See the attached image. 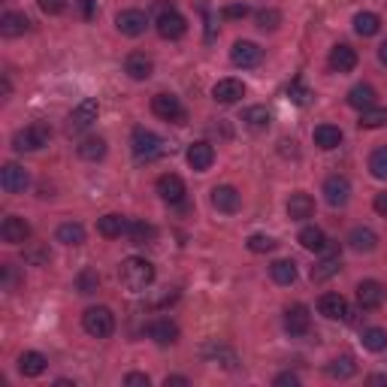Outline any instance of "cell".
Returning <instances> with one entry per match:
<instances>
[{
  "mask_svg": "<svg viewBox=\"0 0 387 387\" xmlns=\"http://www.w3.org/2000/svg\"><path fill=\"white\" fill-rule=\"evenodd\" d=\"M118 278H121V285H125L127 291L139 294V291H145V287L154 282V267L145 258H127V260H121Z\"/></svg>",
  "mask_w": 387,
  "mask_h": 387,
  "instance_id": "cell-1",
  "label": "cell"
},
{
  "mask_svg": "<svg viewBox=\"0 0 387 387\" xmlns=\"http://www.w3.org/2000/svg\"><path fill=\"white\" fill-rule=\"evenodd\" d=\"M130 148H134V158L136 161H145V163H152V161H158L167 154V143L158 136V134H152V130H145V127H136L134 130V136H130Z\"/></svg>",
  "mask_w": 387,
  "mask_h": 387,
  "instance_id": "cell-2",
  "label": "cell"
},
{
  "mask_svg": "<svg viewBox=\"0 0 387 387\" xmlns=\"http://www.w3.org/2000/svg\"><path fill=\"white\" fill-rule=\"evenodd\" d=\"M82 327H85V333L94 336V339H106V336H112V330H115V315L106 306H91L82 315Z\"/></svg>",
  "mask_w": 387,
  "mask_h": 387,
  "instance_id": "cell-3",
  "label": "cell"
},
{
  "mask_svg": "<svg viewBox=\"0 0 387 387\" xmlns=\"http://www.w3.org/2000/svg\"><path fill=\"white\" fill-rule=\"evenodd\" d=\"M48 139H52V127L43 125V121H34V125H28L12 136V145L15 152H37V148L48 145Z\"/></svg>",
  "mask_w": 387,
  "mask_h": 387,
  "instance_id": "cell-4",
  "label": "cell"
},
{
  "mask_svg": "<svg viewBox=\"0 0 387 387\" xmlns=\"http://www.w3.org/2000/svg\"><path fill=\"white\" fill-rule=\"evenodd\" d=\"M154 10H158V21H154V24H158V34H161L163 39H179V37H185L188 21L176 12V6H172V3H158Z\"/></svg>",
  "mask_w": 387,
  "mask_h": 387,
  "instance_id": "cell-5",
  "label": "cell"
},
{
  "mask_svg": "<svg viewBox=\"0 0 387 387\" xmlns=\"http://www.w3.org/2000/svg\"><path fill=\"white\" fill-rule=\"evenodd\" d=\"M152 112L163 121H172V125H182L185 121V109L179 103L176 94H154L152 97Z\"/></svg>",
  "mask_w": 387,
  "mask_h": 387,
  "instance_id": "cell-6",
  "label": "cell"
},
{
  "mask_svg": "<svg viewBox=\"0 0 387 387\" xmlns=\"http://www.w3.org/2000/svg\"><path fill=\"white\" fill-rule=\"evenodd\" d=\"M230 61L242 70H251L263 61V48L258 43H249V39H240V43H233V48H230Z\"/></svg>",
  "mask_w": 387,
  "mask_h": 387,
  "instance_id": "cell-7",
  "label": "cell"
},
{
  "mask_svg": "<svg viewBox=\"0 0 387 387\" xmlns=\"http://www.w3.org/2000/svg\"><path fill=\"white\" fill-rule=\"evenodd\" d=\"M212 206L218 212H224V215H233L242 206V194L233 185H218V188H212Z\"/></svg>",
  "mask_w": 387,
  "mask_h": 387,
  "instance_id": "cell-8",
  "label": "cell"
},
{
  "mask_svg": "<svg viewBox=\"0 0 387 387\" xmlns=\"http://www.w3.org/2000/svg\"><path fill=\"white\" fill-rule=\"evenodd\" d=\"M115 24H118V30L125 37H143L148 28V15L143 10H121Z\"/></svg>",
  "mask_w": 387,
  "mask_h": 387,
  "instance_id": "cell-9",
  "label": "cell"
},
{
  "mask_svg": "<svg viewBox=\"0 0 387 387\" xmlns=\"http://www.w3.org/2000/svg\"><path fill=\"white\" fill-rule=\"evenodd\" d=\"M318 312L330 321H348L351 318V309H348V300L342 294H324L318 300Z\"/></svg>",
  "mask_w": 387,
  "mask_h": 387,
  "instance_id": "cell-10",
  "label": "cell"
},
{
  "mask_svg": "<svg viewBox=\"0 0 387 387\" xmlns=\"http://www.w3.org/2000/svg\"><path fill=\"white\" fill-rule=\"evenodd\" d=\"M97 112H100V106H97V100L94 97H85V100H82L76 109L70 112V130H88L97 121Z\"/></svg>",
  "mask_w": 387,
  "mask_h": 387,
  "instance_id": "cell-11",
  "label": "cell"
},
{
  "mask_svg": "<svg viewBox=\"0 0 387 387\" xmlns=\"http://www.w3.org/2000/svg\"><path fill=\"white\" fill-rule=\"evenodd\" d=\"M154 188H158L161 200H163V203H170V206L182 203V200H185V194H188V191H185V182L176 176V172H167V176H161Z\"/></svg>",
  "mask_w": 387,
  "mask_h": 387,
  "instance_id": "cell-12",
  "label": "cell"
},
{
  "mask_svg": "<svg viewBox=\"0 0 387 387\" xmlns=\"http://www.w3.org/2000/svg\"><path fill=\"white\" fill-rule=\"evenodd\" d=\"M0 185H3L6 194H21L24 188L30 185V176L24 167H19V163H6L3 172H0Z\"/></svg>",
  "mask_w": 387,
  "mask_h": 387,
  "instance_id": "cell-13",
  "label": "cell"
},
{
  "mask_svg": "<svg viewBox=\"0 0 387 387\" xmlns=\"http://www.w3.org/2000/svg\"><path fill=\"white\" fill-rule=\"evenodd\" d=\"M309 327H312V315L303 303H296V306H291L285 312V330L291 336H306Z\"/></svg>",
  "mask_w": 387,
  "mask_h": 387,
  "instance_id": "cell-14",
  "label": "cell"
},
{
  "mask_svg": "<svg viewBox=\"0 0 387 387\" xmlns=\"http://www.w3.org/2000/svg\"><path fill=\"white\" fill-rule=\"evenodd\" d=\"M0 236H3V242H10V245H21V242L30 240V224L19 215H10L3 221V227H0Z\"/></svg>",
  "mask_w": 387,
  "mask_h": 387,
  "instance_id": "cell-15",
  "label": "cell"
},
{
  "mask_svg": "<svg viewBox=\"0 0 387 387\" xmlns=\"http://www.w3.org/2000/svg\"><path fill=\"white\" fill-rule=\"evenodd\" d=\"M357 303H360V309H366V312H372L378 309L384 303V285L381 282H360L357 285Z\"/></svg>",
  "mask_w": 387,
  "mask_h": 387,
  "instance_id": "cell-16",
  "label": "cell"
},
{
  "mask_svg": "<svg viewBox=\"0 0 387 387\" xmlns=\"http://www.w3.org/2000/svg\"><path fill=\"white\" fill-rule=\"evenodd\" d=\"M342 269V258H339V249L336 245H330V251H327V258L321 260V263H315L312 267V282H327V278H333L336 273Z\"/></svg>",
  "mask_w": 387,
  "mask_h": 387,
  "instance_id": "cell-17",
  "label": "cell"
},
{
  "mask_svg": "<svg viewBox=\"0 0 387 387\" xmlns=\"http://www.w3.org/2000/svg\"><path fill=\"white\" fill-rule=\"evenodd\" d=\"M203 357L212 360V363H221L224 369H236V366H240V357H236V351L230 348V345H224V342H209L203 348Z\"/></svg>",
  "mask_w": 387,
  "mask_h": 387,
  "instance_id": "cell-18",
  "label": "cell"
},
{
  "mask_svg": "<svg viewBox=\"0 0 387 387\" xmlns=\"http://www.w3.org/2000/svg\"><path fill=\"white\" fill-rule=\"evenodd\" d=\"M324 197L330 206H345L351 200V182L345 176H330L324 182Z\"/></svg>",
  "mask_w": 387,
  "mask_h": 387,
  "instance_id": "cell-19",
  "label": "cell"
},
{
  "mask_svg": "<svg viewBox=\"0 0 387 387\" xmlns=\"http://www.w3.org/2000/svg\"><path fill=\"white\" fill-rule=\"evenodd\" d=\"M212 97H215L218 103H240L245 97V85L240 79H221L215 82V88H212Z\"/></svg>",
  "mask_w": 387,
  "mask_h": 387,
  "instance_id": "cell-20",
  "label": "cell"
},
{
  "mask_svg": "<svg viewBox=\"0 0 387 387\" xmlns=\"http://www.w3.org/2000/svg\"><path fill=\"white\" fill-rule=\"evenodd\" d=\"M125 73L136 82H145L154 73V61L145 52H134V55H127V61H125Z\"/></svg>",
  "mask_w": 387,
  "mask_h": 387,
  "instance_id": "cell-21",
  "label": "cell"
},
{
  "mask_svg": "<svg viewBox=\"0 0 387 387\" xmlns=\"http://www.w3.org/2000/svg\"><path fill=\"white\" fill-rule=\"evenodd\" d=\"M312 215H315V200H312L309 194H303V191L291 194V200H287V218L291 221H306Z\"/></svg>",
  "mask_w": 387,
  "mask_h": 387,
  "instance_id": "cell-22",
  "label": "cell"
},
{
  "mask_svg": "<svg viewBox=\"0 0 387 387\" xmlns=\"http://www.w3.org/2000/svg\"><path fill=\"white\" fill-rule=\"evenodd\" d=\"M188 163H191V170L206 172L212 163H215V148H212L209 143H194L191 148H188Z\"/></svg>",
  "mask_w": 387,
  "mask_h": 387,
  "instance_id": "cell-23",
  "label": "cell"
},
{
  "mask_svg": "<svg viewBox=\"0 0 387 387\" xmlns=\"http://www.w3.org/2000/svg\"><path fill=\"white\" fill-rule=\"evenodd\" d=\"M148 339H154L158 345H176L179 342V327L170 318H158L154 324H148Z\"/></svg>",
  "mask_w": 387,
  "mask_h": 387,
  "instance_id": "cell-24",
  "label": "cell"
},
{
  "mask_svg": "<svg viewBox=\"0 0 387 387\" xmlns=\"http://www.w3.org/2000/svg\"><path fill=\"white\" fill-rule=\"evenodd\" d=\"M330 67H333L336 73H351L354 67H357V52H354L351 46H345V43L333 46V52H330Z\"/></svg>",
  "mask_w": 387,
  "mask_h": 387,
  "instance_id": "cell-25",
  "label": "cell"
},
{
  "mask_svg": "<svg viewBox=\"0 0 387 387\" xmlns=\"http://www.w3.org/2000/svg\"><path fill=\"white\" fill-rule=\"evenodd\" d=\"M30 30V21L24 12H3V19H0V34L3 37H21Z\"/></svg>",
  "mask_w": 387,
  "mask_h": 387,
  "instance_id": "cell-26",
  "label": "cell"
},
{
  "mask_svg": "<svg viewBox=\"0 0 387 387\" xmlns=\"http://www.w3.org/2000/svg\"><path fill=\"white\" fill-rule=\"evenodd\" d=\"M348 245L360 254H369V251H375L378 236H375V230H369V227H354L348 233Z\"/></svg>",
  "mask_w": 387,
  "mask_h": 387,
  "instance_id": "cell-27",
  "label": "cell"
},
{
  "mask_svg": "<svg viewBox=\"0 0 387 387\" xmlns=\"http://www.w3.org/2000/svg\"><path fill=\"white\" fill-rule=\"evenodd\" d=\"M46 366H48V360H46L39 351H24L21 357H19V372H21V375H28V378L43 375V372H46Z\"/></svg>",
  "mask_w": 387,
  "mask_h": 387,
  "instance_id": "cell-28",
  "label": "cell"
},
{
  "mask_svg": "<svg viewBox=\"0 0 387 387\" xmlns=\"http://www.w3.org/2000/svg\"><path fill=\"white\" fill-rule=\"evenodd\" d=\"M127 224L130 221H125L121 215H103L97 221V233H100L103 240H118L121 233H127Z\"/></svg>",
  "mask_w": 387,
  "mask_h": 387,
  "instance_id": "cell-29",
  "label": "cell"
},
{
  "mask_svg": "<svg viewBox=\"0 0 387 387\" xmlns=\"http://www.w3.org/2000/svg\"><path fill=\"white\" fill-rule=\"evenodd\" d=\"M315 145L330 152V148H339L342 145V130L336 125H318L315 127Z\"/></svg>",
  "mask_w": 387,
  "mask_h": 387,
  "instance_id": "cell-30",
  "label": "cell"
},
{
  "mask_svg": "<svg viewBox=\"0 0 387 387\" xmlns=\"http://www.w3.org/2000/svg\"><path fill=\"white\" fill-rule=\"evenodd\" d=\"M127 236L134 245H148V242L158 240V230H154V224H148V221H130Z\"/></svg>",
  "mask_w": 387,
  "mask_h": 387,
  "instance_id": "cell-31",
  "label": "cell"
},
{
  "mask_svg": "<svg viewBox=\"0 0 387 387\" xmlns=\"http://www.w3.org/2000/svg\"><path fill=\"white\" fill-rule=\"evenodd\" d=\"M375 97L378 94H375L372 85H354L348 91V103L354 106V109L363 112V109H372V106H375Z\"/></svg>",
  "mask_w": 387,
  "mask_h": 387,
  "instance_id": "cell-32",
  "label": "cell"
},
{
  "mask_svg": "<svg viewBox=\"0 0 387 387\" xmlns=\"http://www.w3.org/2000/svg\"><path fill=\"white\" fill-rule=\"evenodd\" d=\"M76 152H79L82 161H100L103 154H106V139L103 136H85L79 143Z\"/></svg>",
  "mask_w": 387,
  "mask_h": 387,
  "instance_id": "cell-33",
  "label": "cell"
},
{
  "mask_svg": "<svg viewBox=\"0 0 387 387\" xmlns=\"http://www.w3.org/2000/svg\"><path fill=\"white\" fill-rule=\"evenodd\" d=\"M242 121H245V127L254 130V134H260V130H267L269 127V112H267V106H249L242 115Z\"/></svg>",
  "mask_w": 387,
  "mask_h": 387,
  "instance_id": "cell-34",
  "label": "cell"
},
{
  "mask_svg": "<svg viewBox=\"0 0 387 387\" xmlns=\"http://www.w3.org/2000/svg\"><path fill=\"white\" fill-rule=\"evenodd\" d=\"M55 240L64 242V245H82V242H85V227L76 224V221H67V224L57 227Z\"/></svg>",
  "mask_w": 387,
  "mask_h": 387,
  "instance_id": "cell-35",
  "label": "cell"
},
{
  "mask_svg": "<svg viewBox=\"0 0 387 387\" xmlns=\"http://www.w3.org/2000/svg\"><path fill=\"white\" fill-rule=\"evenodd\" d=\"M300 245L306 251H324L327 249V236L321 227H303L300 230Z\"/></svg>",
  "mask_w": 387,
  "mask_h": 387,
  "instance_id": "cell-36",
  "label": "cell"
},
{
  "mask_svg": "<svg viewBox=\"0 0 387 387\" xmlns=\"http://www.w3.org/2000/svg\"><path fill=\"white\" fill-rule=\"evenodd\" d=\"M354 30H357L360 37H375L378 30H381V19H378L375 12H357L354 15Z\"/></svg>",
  "mask_w": 387,
  "mask_h": 387,
  "instance_id": "cell-37",
  "label": "cell"
},
{
  "mask_svg": "<svg viewBox=\"0 0 387 387\" xmlns=\"http://www.w3.org/2000/svg\"><path fill=\"white\" fill-rule=\"evenodd\" d=\"M269 276H273L276 285H294L296 282V263L294 260H276L269 267Z\"/></svg>",
  "mask_w": 387,
  "mask_h": 387,
  "instance_id": "cell-38",
  "label": "cell"
},
{
  "mask_svg": "<svg viewBox=\"0 0 387 387\" xmlns=\"http://www.w3.org/2000/svg\"><path fill=\"white\" fill-rule=\"evenodd\" d=\"M360 342H363V348H366V351L378 354V351H384V348H387V333L381 330V327H366L363 336H360Z\"/></svg>",
  "mask_w": 387,
  "mask_h": 387,
  "instance_id": "cell-39",
  "label": "cell"
},
{
  "mask_svg": "<svg viewBox=\"0 0 387 387\" xmlns=\"http://www.w3.org/2000/svg\"><path fill=\"white\" fill-rule=\"evenodd\" d=\"M354 372H357V363H354L351 357H336L330 366H327V375L330 378H339V381H345V378H351Z\"/></svg>",
  "mask_w": 387,
  "mask_h": 387,
  "instance_id": "cell-40",
  "label": "cell"
},
{
  "mask_svg": "<svg viewBox=\"0 0 387 387\" xmlns=\"http://www.w3.org/2000/svg\"><path fill=\"white\" fill-rule=\"evenodd\" d=\"M360 127L366 130H375V127H384L387 125V109H378V106H372V109H363L360 112Z\"/></svg>",
  "mask_w": 387,
  "mask_h": 387,
  "instance_id": "cell-41",
  "label": "cell"
},
{
  "mask_svg": "<svg viewBox=\"0 0 387 387\" xmlns=\"http://www.w3.org/2000/svg\"><path fill=\"white\" fill-rule=\"evenodd\" d=\"M369 172H372L375 179H387V145L372 152V158H369Z\"/></svg>",
  "mask_w": 387,
  "mask_h": 387,
  "instance_id": "cell-42",
  "label": "cell"
},
{
  "mask_svg": "<svg viewBox=\"0 0 387 387\" xmlns=\"http://www.w3.org/2000/svg\"><path fill=\"white\" fill-rule=\"evenodd\" d=\"M97 287H100V276H97L94 269H82L79 278H76V291L79 294H94Z\"/></svg>",
  "mask_w": 387,
  "mask_h": 387,
  "instance_id": "cell-43",
  "label": "cell"
},
{
  "mask_svg": "<svg viewBox=\"0 0 387 387\" xmlns=\"http://www.w3.org/2000/svg\"><path fill=\"white\" fill-rule=\"evenodd\" d=\"M287 97H291V100H294L296 106H306V103L312 100V91H309L306 85H303L300 79H294L291 85H287Z\"/></svg>",
  "mask_w": 387,
  "mask_h": 387,
  "instance_id": "cell-44",
  "label": "cell"
},
{
  "mask_svg": "<svg viewBox=\"0 0 387 387\" xmlns=\"http://www.w3.org/2000/svg\"><path fill=\"white\" fill-rule=\"evenodd\" d=\"M273 249H276V240H273V236H263V233L249 236V251H254V254H267V251H273Z\"/></svg>",
  "mask_w": 387,
  "mask_h": 387,
  "instance_id": "cell-45",
  "label": "cell"
},
{
  "mask_svg": "<svg viewBox=\"0 0 387 387\" xmlns=\"http://www.w3.org/2000/svg\"><path fill=\"white\" fill-rule=\"evenodd\" d=\"M282 24V12L278 10H260L258 12V28L260 30H276Z\"/></svg>",
  "mask_w": 387,
  "mask_h": 387,
  "instance_id": "cell-46",
  "label": "cell"
},
{
  "mask_svg": "<svg viewBox=\"0 0 387 387\" xmlns=\"http://www.w3.org/2000/svg\"><path fill=\"white\" fill-rule=\"evenodd\" d=\"M39 10L46 15H61L67 10V0H39Z\"/></svg>",
  "mask_w": 387,
  "mask_h": 387,
  "instance_id": "cell-47",
  "label": "cell"
},
{
  "mask_svg": "<svg viewBox=\"0 0 387 387\" xmlns=\"http://www.w3.org/2000/svg\"><path fill=\"white\" fill-rule=\"evenodd\" d=\"M221 15H224V19H245V15H249V6L245 3H230V6L221 10Z\"/></svg>",
  "mask_w": 387,
  "mask_h": 387,
  "instance_id": "cell-48",
  "label": "cell"
},
{
  "mask_svg": "<svg viewBox=\"0 0 387 387\" xmlns=\"http://www.w3.org/2000/svg\"><path fill=\"white\" fill-rule=\"evenodd\" d=\"M276 384H278V387H296V384H300V375L282 372V375H276Z\"/></svg>",
  "mask_w": 387,
  "mask_h": 387,
  "instance_id": "cell-49",
  "label": "cell"
},
{
  "mask_svg": "<svg viewBox=\"0 0 387 387\" xmlns=\"http://www.w3.org/2000/svg\"><path fill=\"white\" fill-rule=\"evenodd\" d=\"M125 384H127V387H148V375H143V372H130V375L125 378Z\"/></svg>",
  "mask_w": 387,
  "mask_h": 387,
  "instance_id": "cell-50",
  "label": "cell"
},
{
  "mask_svg": "<svg viewBox=\"0 0 387 387\" xmlns=\"http://www.w3.org/2000/svg\"><path fill=\"white\" fill-rule=\"evenodd\" d=\"M24 258L34 260V263H46L48 260V251L46 249H30V251H24Z\"/></svg>",
  "mask_w": 387,
  "mask_h": 387,
  "instance_id": "cell-51",
  "label": "cell"
},
{
  "mask_svg": "<svg viewBox=\"0 0 387 387\" xmlns=\"http://www.w3.org/2000/svg\"><path fill=\"white\" fill-rule=\"evenodd\" d=\"M375 212H378V215H384L387 218V191H381V194H375Z\"/></svg>",
  "mask_w": 387,
  "mask_h": 387,
  "instance_id": "cell-52",
  "label": "cell"
},
{
  "mask_svg": "<svg viewBox=\"0 0 387 387\" xmlns=\"http://www.w3.org/2000/svg\"><path fill=\"white\" fill-rule=\"evenodd\" d=\"M79 10L82 19H94V0H79Z\"/></svg>",
  "mask_w": 387,
  "mask_h": 387,
  "instance_id": "cell-53",
  "label": "cell"
},
{
  "mask_svg": "<svg viewBox=\"0 0 387 387\" xmlns=\"http://www.w3.org/2000/svg\"><path fill=\"white\" fill-rule=\"evenodd\" d=\"M167 387H172V384H188V378H182V375H167V381H163Z\"/></svg>",
  "mask_w": 387,
  "mask_h": 387,
  "instance_id": "cell-54",
  "label": "cell"
},
{
  "mask_svg": "<svg viewBox=\"0 0 387 387\" xmlns=\"http://www.w3.org/2000/svg\"><path fill=\"white\" fill-rule=\"evenodd\" d=\"M378 61H381L384 67H387V39H384L381 46H378Z\"/></svg>",
  "mask_w": 387,
  "mask_h": 387,
  "instance_id": "cell-55",
  "label": "cell"
},
{
  "mask_svg": "<svg viewBox=\"0 0 387 387\" xmlns=\"http://www.w3.org/2000/svg\"><path fill=\"white\" fill-rule=\"evenodd\" d=\"M369 384H387V375H369Z\"/></svg>",
  "mask_w": 387,
  "mask_h": 387,
  "instance_id": "cell-56",
  "label": "cell"
}]
</instances>
